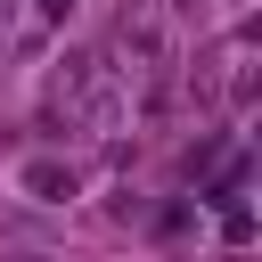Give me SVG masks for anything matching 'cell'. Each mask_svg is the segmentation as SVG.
I'll return each mask as SVG.
<instances>
[{
	"instance_id": "obj_2",
	"label": "cell",
	"mask_w": 262,
	"mask_h": 262,
	"mask_svg": "<svg viewBox=\"0 0 262 262\" xmlns=\"http://www.w3.org/2000/svg\"><path fill=\"white\" fill-rule=\"evenodd\" d=\"M66 8H74V0H41V16H66Z\"/></svg>"
},
{
	"instance_id": "obj_1",
	"label": "cell",
	"mask_w": 262,
	"mask_h": 262,
	"mask_svg": "<svg viewBox=\"0 0 262 262\" xmlns=\"http://www.w3.org/2000/svg\"><path fill=\"white\" fill-rule=\"evenodd\" d=\"M25 196L66 205V196H74V172H66V164H25Z\"/></svg>"
}]
</instances>
